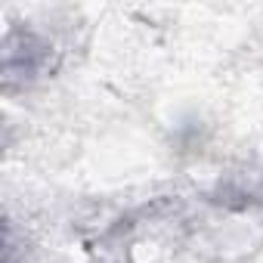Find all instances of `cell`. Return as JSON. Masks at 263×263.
Returning a JSON list of instances; mask_svg holds the SVG:
<instances>
[{"label": "cell", "instance_id": "1", "mask_svg": "<svg viewBox=\"0 0 263 263\" xmlns=\"http://www.w3.org/2000/svg\"><path fill=\"white\" fill-rule=\"evenodd\" d=\"M59 65V53L53 41L31 28H10L4 41V90L13 93L16 87H34Z\"/></svg>", "mask_w": 263, "mask_h": 263}]
</instances>
